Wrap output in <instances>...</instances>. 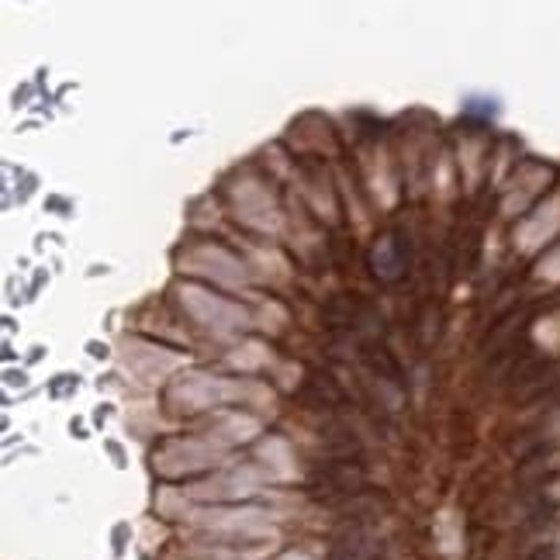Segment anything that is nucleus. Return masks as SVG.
Returning <instances> with one entry per match:
<instances>
[{
	"label": "nucleus",
	"mask_w": 560,
	"mask_h": 560,
	"mask_svg": "<svg viewBox=\"0 0 560 560\" xmlns=\"http://www.w3.org/2000/svg\"><path fill=\"white\" fill-rule=\"evenodd\" d=\"M363 478H368L363 454H326L308 474V491L318 502H350L363 491Z\"/></svg>",
	"instance_id": "obj_1"
},
{
	"label": "nucleus",
	"mask_w": 560,
	"mask_h": 560,
	"mask_svg": "<svg viewBox=\"0 0 560 560\" xmlns=\"http://www.w3.org/2000/svg\"><path fill=\"white\" fill-rule=\"evenodd\" d=\"M301 401L315 412H326L329 419H339V412L347 408V395H342V387L336 384V377L329 371H312L301 384Z\"/></svg>",
	"instance_id": "obj_3"
},
{
	"label": "nucleus",
	"mask_w": 560,
	"mask_h": 560,
	"mask_svg": "<svg viewBox=\"0 0 560 560\" xmlns=\"http://www.w3.org/2000/svg\"><path fill=\"white\" fill-rule=\"evenodd\" d=\"M332 560H374L377 557V536L368 515H350L332 533L329 544Z\"/></svg>",
	"instance_id": "obj_2"
}]
</instances>
